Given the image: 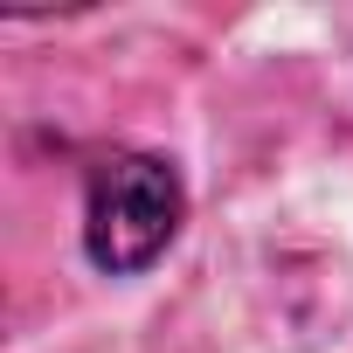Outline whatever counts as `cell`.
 Returning <instances> with one entry per match:
<instances>
[{
    "mask_svg": "<svg viewBox=\"0 0 353 353\" xmlns=\"http://www.w3.org/2000/svg\"><path fill=\"white\" fill-rule=\"evenodd\" d=\"M181 215H188V188L173 159L111 152L90 166V188H83V250L97 270L132 277L166 256V243L181 236Z\"/></svg>",
    "mask_w": 353,
    "mask_h": 353,
    "instance_id": "obj_1",
    "label": "cell"
}]
</instances>
